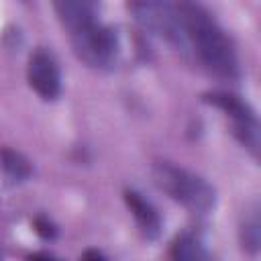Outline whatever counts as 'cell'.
I'll return each mask as SVG.
<instances>
[{"mask_svg": "<svg viewBox=\"0 0 261 261\" xmlns=\"http://www.w3.org/2000/svg\"><path fill=\"white\" fill-rule=\"evenodd\" d=\"M179 14L186 29L188 55H194L210 73L234 77L239 71L234 49L218 22L198 4L179 2Z\"/></svg>", "mask_w": 261, "mask_h": 261, "instance_id": "6da1fadb", "label": "cell"}, {"mask_svg": "<svg viewBox=\"0 0 261 261\" xmlns=\"http://www.w3.org/2000/svg\"><path fill=\"white\" fill-rule=\"evenodd\" d=\"M151 173L155 184L169 198H173L188 210L196 214H206L216 206L214 188L204 177L192 173L190 169L177 167L169 161H155Z\"/></svg>", "mask_w": 261, "mask_h": 261, "instance_id": "7a4b0ae2", "label": "cell"}, {"mask_svg": "<svg viewBox=\"0 0 261 261\" xmlns=\"http://www.w3.org/2000/svg\"><path fill=\"white\" fill-rule=\"evenodd\" d=\"M69 37L75 55L90 67L108 69L116 63V55H118L116 35L112 29L100 24L98 20L75 33H69Z\"/></svg>", "mask_w": 261, "mask_h": 261, "instance_id": "3957f363", "label": "cell"}, {"mask_svg": "<svg viewBox=\"0 0 261 261\" xmlns=\"http://www.w3.org/2000/svg\"><path fill=\"white\" fill-rule=\"evenodd\" d=\"M206 102H210L212 106L224 110L230 120H232V133L237 135V139L253 153H259V122L257 116L253 112V108L243 102L239 96L228 94V92H210L204 96Z\"/></svg>", "mask_w": 261, "mask_h": 261, "instance_id": "277c9868", "label": "cell"}, {"mask_svg": "<svg viewBox=\"0 0 261 261\" xmlns=\"http://www.w3.org/2000/svg\"><path fill=\"white\" fill-rule=\"evenodd\" d=\"M27 77H29V86L43 100H55L61 92L59 65L53 53L47 49H37L31 53L29 65H27Z\"/></svg>", "mask_w": 261, "mask_h": 261, "instance_id": "5b68a950", "label": "cell"}, {"mask_svg": "<svg viewBox=\"0 0 261 261\" xmlns=\"http://www.w3.org/2000/svg\"><path fill=\"white\" fill-rule=\"evenodd\" d=\"M59 20L63 22V27L69 33H75L88 24L96 22V4L92 2H84V0H63V2H55L53 4Z\"/></svg>", "mask_w": 261, "mask_h": 261, "instance_id": "8992f818", "label": "cell"}, {"mask_svg": "<svg viewBox=\"0 0 261 261\" xmlns=\"http://www.w3.org/2000/svg\"><path fill=\"white\" fill-rule=\"evenodd\" d=\"M124 202H126L130 214L135 216L139 228H141L149 239H155V237L159 234V230H161V218H159L155 206H153L149 200H145V198H143L139 192H135V190H126V192H124Z\"/></svg>", "mask_w": 261, "mask_h": 261, "instance_id": "52a82bcc", "label": "cell"}, {"mask_svg": "<svg viewBox=\"0 0 261 261\" xmlns=\"http://www.w3.org/2000/svg\"><path fill=\"white\" fill-rule=\"evenodd\" d=\"M171 259L173 261H214L206 245L190 232L179 234L171 243Z\"/></svg>", "mask_w": 261, "mask_h": 261, "instance_id": "ba28073f", "label": "cell"}, {"mask_svg": "<svg viewBox=\"0 0 261 261\" xmlns=\"http://www.w3.org/2000/svg\"><path fill=\"white\" fill-rule=\"evenodd\" d=\"M0 165H2L4 173L14 181H22L31 175V165L18 151L2 149L0 151Z\"/></svg>", "mask_w": 261, "mask_h": 261, "instance_id": "9c48e42d", "label": "cell"}, {"mask_svg": "<svg viewBox=\"0 0 261 261\" xmlns=\"http://www.w3.org/2000/svg\"><path fill=\"white\" fill-rule=\"evenodd\" d=\"M241 234H243V247L245 249H249V251L259 249V216H257V210H253L251 216L245 218Z\"/></svg>", "mask_w": 261, "mask_h": 261, "instance_id": "30bf717a", "label": "cell"}, {"mask_svg": "<svg viewBox=\"0 0 261 261\" xmlns=\"http://www.w3.org/2000/svg\"><path fill=\"white\" fill-rule=\"evenodd\" d=\"M35 230L43 237V239H53L55 237V226L49 222V220H45V218H37L35 220Z\"/></svg>", "mask_w": 261, "mask_h": 261, "instance_id": "8fae6325", "label": "cell"}, {"mask_svg": "<svg viewBox=\"0 0 261 261\" xmlns=\"http://www.w3.org/2000/svg\"><path fill=\"white\" fill-rule=\"evenodd\" d=\"M82 261H106V259H104V255L98 253V251H86V253L82 255Z\"/></svg>", "mask_w": 261, "mask_h": 261, "instance_id": "7c38bea8", "label": "cell"}, {"mask_svg": "<svg viewBox=\"0 0 261 261\" xmlns=\"http://www.w3.org/2000/svg\"><path fill=\"white\" fill-rule=\"evenodd\" d=\"M29 261H57V259H53L49 255H43V253H37V255H31Z\"/></svg>", "mask_w": 261, "mask_h": 261, "instance_id": "4fadbf2b", "label": "cell"}]
</instances>
